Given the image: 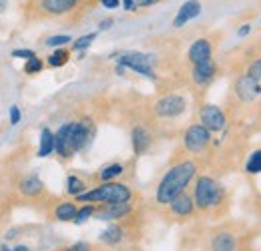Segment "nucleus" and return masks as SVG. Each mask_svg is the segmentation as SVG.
Here are the masks:
<instances>
[{"label":"nucleus","instance_id":"obj_1","mask_svg":"<svg viewBox=\"0 0 261 251\" xmlns=\"http://www.w3.org/2000/svg\"><path fill=\"white\" fill-rule=\"evenodd\" d=\"M197 171H199V167L193 159H183V161L175 163L173 167H169L155 189L157 205L169 207L181 193L187 191V187L193 183V179H197Z\"/></svg>","mask_w":261,"mask_h":251},{"label":"nucleus","instance_id":"obj_2","mask_svg":"<svg viewBox=\"0 0 261 251\" xmlns=\"http://www.w3.org/2000/svg\"><path fill=\"white\" fill-rule=\"evenodd\" d=\"M193 201L197 211L207 215H221V211L229 205L225 187L211 175H199L193 185Z\"/></svg>","mask_w":261,"mask_h":251},{"label":"nucleus","instance_id":"obj_3","mask_svg":"<svg viewBox=\"0 0 261 251\" xmlns=\"http://www.w3.org/2000/svg\"><path fill=\"white\" fill-rule=\"evenodd\" d=\"M130 199H133V191H130L129 185L119 183V181H109V183H98L97 187L85 191L74 201L98 203V205H115V203H130Z\"/></svg>","mask_w":261,"mask_h":251},{"label":"nucleus","instance_id":"obj_4","mask_svg":"<svg viewBox=\"0 0 261 251\" xmlns=\"http://www.w3.org/2000/svg\"><path fill=\"white\" fill-rule=\"evenodd\" d=\"M211 143H213V133L207 131L201 123H193L191 127H187V131L183 133V145L191 155L205 153Z\"/></svg>","mask_w":261,"mask_h":251},{"label":"nucleus","instance_id":"obj_5","mask_svg":"<svg viewBox=\"0 0 261 251\" xmlns=\"http://www.w3.org/2000/svg\"><path fill=\"white\" fill-rule=\"evenodd\" d=\"M117 61H119V66L130 68V70H135V72H139V74H143L151 81H157V74H155V68H153L155 61L147 53H137V51L135 53H123Z\"/></svg>","mask_w":261,"mask_h":251},{"label":"nucleus","instance_id":"obj_6","mask_svg":"<svg viewBox=\"0 0 261 251\" xmlns=\"http://www.w3.org/2000/svg\"><path fill=\"white\" fill-rule=\"evenodd\" d=\"M209 251H239L241 249V237L235 229L229 227H219L209 235L207 241Z\"/></svg>","mask_w":261,"mask_h":251},{"label":"nucleus","instance_id":"obj_7","mask_svg":"<svg viewBox=\"0 0 261 251\" xmlns=\"http://www.w3.org/2000/svg\"><path fill=\"white\" fill-rule=\"evenodd\" d=\"M187 109V101L183 94H177V93H169L163 94L155 105H153V111L157 117L161 119H175L179 115H183Z\"/></svg>","mask_w":261,"mask_h":251},{"label":"nucleus","instance_id":"obj_8","mask_svg":"<svg viewBox=\"0 0 261 251\" xmlns=\"http://www.w3.org/2000/svg\"><path fill=\"white\" fill-rule=\"evenodd\" d=\"M199 123L211 133H221L227 127V115L221 107L207 103V105H201L199 109Z\"/></svg>","mask_w":261,"mask_h":251},{"label":"nucleus","instance_id":"obj_9","mask_svg":"<svg viewBox=\"0 0 261 251\" xmlns=\"http://www.w3.org/2000/svg\"><path fill=\"white\" fill-rule=\"evenodd\" d=\"M93 135H95L93 123H89V121H70L68 123V137H70L72 153L83 151L93 141Z\"/></svg>","mask_w":261,"mask_h":251},{"label":"nucleus","instance_id":"obj_10","mask_svg":"<svg viewBox=\"0 0 261 251\" xmlns=\"http://www.w3.org/2000/svg\"><path fill=\"white\" fill-rule=\"evenodd\" d=\"M233 94H235V98H237L239 103L249 105V103L257 101L261 96V83L255 81V79H251V77H247V74L243 72V74H239V77L235 79V83H233Z\"/></svg>","mask_w":261,"mask_h":251},{"label":"nucleus","instance_id":"obj_11","mask_svg":"<svg viewBox=\"0 0 261 251\" xmlns=\"http://www.w3.org/2000/svg\"><path fill=\"white\" fill-rule=\"evenodd\" d=\"M217 72H219V66L215 63V59H209V61L193 64V68H191V81H193L195 87L205 89V87H209L217 79Z\"/></svg>","mask_w":261,"mask_h":251},{"label":"nucleus","instance_id":"obj_12","mask_svg":"<svg viewBox=\"0 0 261 251\" xmlns=\"http://www.w3.org/2000/svg\"><path fill=\"white\" fill-rule=\"evenodd\" d=\"M209 59H213V42H211V38L201 36V38H197L195 42L189 46V51H187V61L193 66V64L209 61Z\"/></svg>","mask_w":261,"mask_h":251},{"label":"nucleus","instance_id":"obj_13","mask_svg":"<svg viewBox=\"0 0 261 251\" xmlns=\"http://www.w3.org/2000/svg\"><path fill=\"white\" fill-rule=\"evenodd\" d=\"M197 211L195 201H193V195H189L187 191L181 193L171 205H169V213L177 219H187V217H193Z\"/></svg>","mask_w":261,"mask_h":251},{"label":"nucleus","instance_id":"obj_14","mask_svg":"<svg viewBox=\"0 0 261 251\" xmlns=\"http://www.w3.org/2000/svg\"><path fill=\"white\" fill-rule=\"evenodd\" d=\"M133 205L130 203H115V205H98L95 219L98 221H115V219H125L130 213Z\"/></svg>","mask_w":261,"mask_h":251},{"label":"nucleus","instance_id":"obj_15","mask_svg":"<svg viewBox=\"0 0 261 251\" xmlns=\"http://www.w3.org/2000/svg\"><path fill=\"white\" fill-rule=\"evenodd\" d=\"M201 14V2L199 0H187L181 4V8L177 10V16L173 20V27L175 29H183L189 20H193Z\"/></svg>","mask_w":261,"mask_h":251},{"label":"nucleus","instance_id":"obj_16","mask_svg":"<svg viewBox=\"0 0 261 251\" xmlns=\"http://www.w3.org/2000/svg\"><path fill=\"white\" fill-rule=\"evenodd\" d=\"M79 0H40V8L50 16H63L66 12L74 10Z\"/></svg>","mask_w":261,"mask_h":251},{"label":"nucleus","instance_id":"obj_17","mask_svg":"<svg viewBox=\"0 0 261 251\" xmlns=\"http://www.w3.org/2000/svg\"><path fill=\"white\" fill-rule=\"evenodd\" d=\"M55 153L61 159H65V161L74 155L72 147H70V137H68V123H65L55 133Z\"/></svg>","mask_w":261,"mask_h":251},{"label":"nucleus","instance_id":"obj_18","mask_svg":"<svg viewBox=\"0 0 261 251\" xmlns=\"http://www.w3.org/2000/svg\"><path fill=\"white\" fill-rule=\"evenodd\" d=\"M151 141H153V137H151V133H149L145 127H135V129L130 131V143H133L135 155L147 153V149L151 147Z\"/></svg>","mask_w":261,"mask_h":251},{"label":"nucleus","instance_id":"obj_19","mask_svg":"<svg viewBox=\"0 0 261 251\" xmlns=\"http://www.w3.org/2000/svg\"><path fill=\"white\" fill-rule=\"evenodd\" d=\"M18 189H20V193H22L24 197H38V195L44 191V183H42L36 175H27V177L20 179Z\"/></svg>","mask_w":261,"mask_h":251},{"label":"nucleus","instance_id":"obj_20","mask_svg":"<svg viewBox=\"0 0 261 251\" xmlns=\"http://www.w3.org/2000/svg\"><path fill=\"white\" fill-rule=\"evenodd\" d=\"M53 153H55V133L48 127H44L38 139V157H48Z\"/></svg>","mask_w":261,"mask_h":251},{"label":"nucleus","instance_id":"obj_21","mask_svg":"<svg viewBox=\"0 0 261 251\" xmlns=\"http://www.w3.org/2000/svg\"><path fill=\"white\" fill-rule=\"evenodd\" d=\"M76 211H79V207H76L74 201H61V203L55 207V213H53V215H55L57 221H74Z\"/></svg>","mask_w":261,"mask_h":251},{"label":"nucleus","instance_id":"obj_22","mask_svg":"<svg viewBox=\"0 0 261 251\" xmlns=\"http://www.w3.org/2000/svg\"><path fill=\"white\" fill-rule=\"evenodd\" d=\"M125 239V229L121 225H111L100 233V241L105 245H119Z\"/></svg>","mask_w":261,"mask_h":251},{"label":"nucleus","instance_id":"obj_23","mask_svg":"<svg viewBox=\"0 0 261 251\" xmlns=\"http://www.w3.org/2000/svg\"><path fill=\"white\" fill-rule=\"evenodd\" d=\"M125 173V165H121V163H111V165H107V167H102L100 171H98V181L100 183H109V181H115L117 177H121Z\"/></svg>","mask_w":261,"mask_h":251},{"label":"nucleus","instance_id":"obj_24","mask_svg":"<svg viewBox=\"0 0 261 251\" xmlns=\"http://www.w3.org/2000/svg\"><path fill=\"white\" fill-rule=\"evenodd\" d=\"M85 191H89L87 189V183L81 179V177H76V175H68L66 177V193L70 195V197H79V195H83Z\"/></svg>","mask_w":261,"mask_h":251},{"label":"nucleus","instance_id":"obj_25","mask_svg":"<svg viewBox=\"0 0 261 251\" xmlns=\"http://www.w3.org/2000/svg\"><path fill=\"white\" fill-rule=\"evenodd\" d=\"M245 173L247 175H259L261 173V149H255L251 151L247 159H245Z\"/></svg>","mask_w":261,"mask_h":251},{"label":"nucleus","instance_id":"obj_26","mask_svg":"<svg viewBox=\"0 0 261 251\" xmlns=\"http://www.w3.org/2000/svg\"><path fill=\"white\" fill-rule=\"evenodd\" d=\"M68 59H70V53L66 51V48H55V53L48 57V66H53V68H59V66H65L68 63Z\"/></svg>","mask_w":261,"mask_h":251},{"label":"nucleus","instance_id":"obj_27","mask_svg":"<svg viewBox=\"0 0 261 251\" xmlns=\"http://www.w3.org/2000/svg\"><path fill=\"white\" fill-rule=\"evenodd\" d=\"M95 213H97V207H95V203H87V205H83V207H79V211H76V217L72 223H76V225H83L85 221H89L91 217H95Z\"/></svg>","mask_w":261,"mask_h":251},{"label":"nucleus","instance_id":"obj_28","mask_svg":"<svg viewBox=\"0 0 261 251\" xmlns=\"http://www.w3.org/2000/svg\"><path fill=\"white\" fill-rule=\"evenodd\" d=\"M245 74L261 83V55L259 57H255V59H251V63H247V66H245Z\"/></svg>","mask_w":261,"mask_h":251},{"label":"nucleus","instance_id":"obj_29","mask_svg":"<svg viewBox=\"0 0 261 251\" xmlns=\"http://www.w3.org/2000/svg\"><path fill=\"white\" fill-rule=\"evenodd\" d=\"M95 38H97V32H89V34H85V36H79V38L72 42V51H85V48H89Z\"/></svg>","mask_w":261,"mask_h":251},{"label":"nucleus","instance_id":"obj_30","mask_svg":"<svg viewBox=\"0 0 261 251\" xmlns=\"http://www.w3.org/2000/svg\"><path fill=\"white\" fill-rule=\"evenodd\" d=\"M68 42H72V38L68 36V34H57V36H50V38H46V46H53V48H65V44Z\"/></svg>","mask_w":261,"mask_h":251},{"label":"nucleus","instance_id":"obj_31","mask_svg":"<svg viewBox=\"0 0 261 251\" xmlns=\"http://www.w3.org/2000/svg\"><path fill=\"white\" fill-rule=\"evenodd\" d=\"M42 68H44V63H42V59H38V57L27 61V64H24V72H27V74H38Z\"/></svg>","mask_w":261,"mask_h":251},{"label":"nucleus","instance_id":"obj_32","mask_svg":"<svg viewBox=\"0 0 261 251\" xmlns=\"http://www.w3.org/2000/svg\"><path fill=\"white\" fill-rule=\"evenodd\" d=\"M12 57H16V59H27V61H31V59H34L36 55H34V51H29V48H16V51H12Z\"/></svg>","mask_w":261,"mask_h":251},{"label":"nucleus","instance_id":"obj_33","mask_svg":"<svg viewBox=\"0 0 261 251\" xmlns=\"http://www.w3.org/2000/svg\"><path fill=\"white\" fill-rule=\"evenodd\" d=\"M65 251H91V243H87V241H76V243L68 245Z\"/></svg>","mask_w":261,"mask_h":251},{"label":"nucleus","instance_id":"obj_34","mask_svg":"<svg viewBox=\"0 0 261 251\" xmlns=\"http://www.w3.org/2000/svg\"><path fill=\"white\" fill-rule=\"evenodd\" d=\"M20 123V109L16 105L10 107V125H18Z\"/></svg>","mask_w":261,"mask_h":251},{"label":"nucleus","instance_id":"obj_35","mask_svg":"<svg viewBox=\"0 0 261 251\" xmlns=\"http://www.w3.org/2000/svg\"><path fill=\"white\" fill-rule=\"evenodd\" d=\"M247 34H251V24H241V29H237V36L245 38Z\"/></svg>","mask_w":261,"mask_h":251},{"label":"nucleus","instance_id":"obj_36","mask_svg":"<svg viewBox=\"0 0 261 251\" xmlns=\"http://www.w3.org/2000/svg\"><path fill=\"white\" fill-rule=\"evenodd\" d=\"M113 22H115L113 18H105V20H100V22H98V31H109V29L113 27Z\"/></svg>","mask_w":261,"mask_h":251},{"label":"nucleus","instance_id":"obj_37","mask_svg":"<svg viewBox=\"0 0 261 251\" xmlns=\"http://www.w3.org/2000/svg\"><path fill=\"white\" fill-rule=\"evenodd\" d=\"M100 4H102L105 8H117L121 2H119V0H100Z\"/></svg>","mask_w":261,"mask_h":251},{"label":"nucleus","instance_id":"obj_38","mask_svg":"<svg viewBox=\"0 0 261 251\" xmlns=\"http://www.w3.org/2000/svg\"><path fill=\"white\" fill-rule=\"evenodd\" d=\"M123 8L125 10H135L137 8V0H123Z\"/></svg>","mask_w":261,"mask_h":251},{"label":"nucleus","instance_id":"obj_39","mask_svg":"<svg viewBox=\"0 0 261 251\" xmlns=\"http://www.w3.org/2000/svg\"><path fill=\"white\" fill-rule=\"evenodd\" d=\"M155 2H159V0H137V6H151Z\"/></svg>","mask_w":261,"mask_h":251},{"label":"nucleus","instance_id":"obj_40","mask_svg":"<svg viewBox=\"0 0 261 251\" xmlns=\"http://www.w3.org/2000/svg\"><path fill=\"white\" fill-rule=\"evenodd\" d=\"M12 251H31V247H29V245H16Z\"/></svg>","mask_w":261,"mask_h":251},{"label":"nucleus","instance_id":"obj_41","mask_svg":"<svg viewBox=\"0 0 261 251\" xmlns=\"http://www.w3.org/2000/svg\"><path fill=\"white\" fill-rule=\"evenodd\" d=\"M4 6H6V0H0V12L4 10Z\"/></svg>","mask_w":261,"mask_h":251},{"label":"nucleus","instance_id":"obj_42","mask_svg":"<svg viewBox=\"0 0 261 251\" xmlns=\"http://www.w3.org/2000/svg\"><path fill=\"white\" fill-rule=\"evenodd\" d=\"M0 251H12V249H10L8 245H0Z\"/></svg>","mask_w":261,"mask_h":251}]
</instances>
